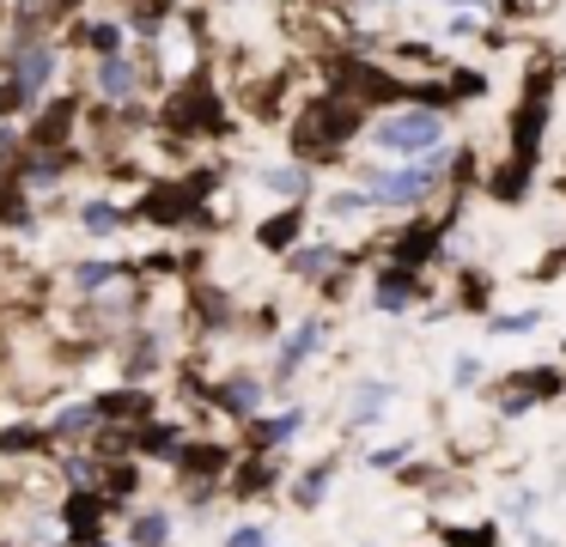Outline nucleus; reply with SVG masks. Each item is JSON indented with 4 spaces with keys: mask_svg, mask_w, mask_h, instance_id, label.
<instances>
[{
    "mask_svg": "<svg viewBox=\"0 0 566 547\" xmlns=\"http://www.w3.org/2000/svg\"><path fill=\"white\" fill-rule=\"evenodd\" d=\"M378 140L390 152H427V146H439V116L432 109H402V116H390L378 128Z\"/></svg>",
    "mask_w": 566,
    "mask_h": 547,
    "instance_id": "obj_1",
    "label": "nucleus"
},
{
    "mask_svg": "<svg viewBox=\"0 0 566 547\" xmlns=\"http://www.w3.org/2000/svg\"><path fill=\"white\" fill-rule=\"evenodd\" d=\"M298 146H329V140H342V134H354L359 128V109H347V104H329V97H323V104H311L305 109V122H298Z\"/></svg>",
    "mask_w": 566,
    "mask_h": 547,
    "instance_id": "obj_2",
    "label": "nucleus"
},
{
    "mask_svg": "<svg viewBox=\"0 0 566 547\" xmlns=\"http://www.w3.org/2000/svg\"><path fill=\"white\" fill-rule=\"evenodd\" d=\"M201 189H208V177H189V189H159L147 201V213L153 219H177V213H189V201H196Z\"/></svg>",
    "mask_w": 566,
    "mask_h": 547,
    "instance_id": "obj_3",
    "label": "nucleus"
},
{
    "mask_svg": "<svg viewBox=\"0 0 566 547\" xmlns=\"http://www.w3.org/2000/svg\"><path fill=\"white\" fill-rule=\"evenodd\" d=\"M171 122L177 128H220V104L213 97H189V104L171 109Z\"/></svg>",
    "mask_w": 566,
    "mask_h": 547,
    "instance_id": "obj_4",
    "label": "nucleus"
},
{
    "mask_svg": "<svg viewBox=\"0 0 566 547\" xmlns=\"http://www.w3.org/2000/svg\"><path fill=\"white\" fill-rule=\"evenodd\" d=\"M427 170H402V177H384L378 182V194H384V201H420V194H427Z\"/></svg>",
    "mask_w": 566,
    "mask_h": 547,
    "instance_id": "obj_5",
    "label": "nucleus"
},
{
    "mask_svg": "<svg viewBox=\"0 0 566 547\" xmlns=\"http://www.w3.org/2000/svg\"><path fill=\"white\" fill-rule=\"evenodd\" d=\"M293 231H298V213H281V219H269V225H262V243H269V250H286V243H293Z\"/></svg>",
    "mask_w": 566,
    "mask_h": 547,
    "instance_id": "obj_6",
    "label": "nucleus"
},
{
    "mask_svg": "<svg viewBox=\"0 0 566 547\" xmlns=\"http://www.w3.org/2000/svg\"><path fill=\"white\" fill-rule=\"evenodd\" d=\"M43 73H50V49H31V55L19 61V85H43Z\"/></svg>",
    "mask_w": 566,
    "mask_h": 547,
    "instance_id": "obj_7",
    "label": "nucleus"
},
{
    "mask_svg": "<svg viewBox=\"0 0 566 547\" xmlns=\"http://www.w3.org/2000/svg\"><path fill=\"white\" fill-rule=\"evenodd\" d=\"M67 116H74V109L67 104H55L50 116H43V128H38V140H62V128H67Z\"/></svg>",
    "mask_w": 566,
    "mask_h": 547,
    "instance_id": "obj_8",
    "label": "nucleus"
},
{
    "mask_svg": "<svg viewBox=\"0 0 566 547\" xmlns=\"http://www.w3.org/2000/svg\"><path fill=\"white\" fill-rule=\"evenodd\" d=\"M98 85H104L111 97H123V92H128V67H123V61H104V80H98Z\"/></svg>",
    "mask_w": 566,
    "mask_h": 547,
    "instance_id": "obj_9",
    "label": "nucleus"
},
{
    "mask_svg": "<svg viewBox=\"0 0 566 547\" xmlns=\"http://www.w3.org/2000/svg\"><path fill=\"white\" fill-rule=\"evenodd\" d=\"M298 425V413H286V420H269V425H256V444H281L286 432Z\"/></svg>",
    "mask_w": 566,
    "mask_h": 547,
    "instance_id": "obj_10",
    "label": "nucleus"
},
{
    "mask_svg": "<svg viewBox=\"0 0 566 547\" xmlns=\"http://www.w3.org/2000/svg\"><path fill=\"white\" fill-rule=\"evenodd\" d=\"M104 413H147V396H111Z\"/></svg>",
    "mask_w": 566,
    "mask_h": 547,
    "instance_id": "obj_11",
    "label": "nucleus"
},
{
    "mask_svg": "<svg viewBox=\"0 0 566 547\" xmlns=\"http://www.w3.org/2000/svg\"><path fill=\"white\" fill-rule=\"evenodd\" d=\"M92 43H98V49H116V43H123V31H116V24H92Z\"/></svg>",
    "mask_w": 566,
    "mask_h": 547,
    "instance_id": "obj_12",
    "label": "nucleus"
},
{
    "mask_svg": "<svg viewBox=\"0 0 566 547\" xmlns=\"http://www.w3.org/2000/svg\"><path fill=\"white\" fill-rule=\"evenodd\" d=\"M92 517H98V505H92V498H80V505H74V529L92 535Z\"/></svg>",
    "mask_w": 566,
    "mask_h": 547,
    "instance_id": "obj_13",
    "label": "nucleus"
},
{
    "mask_svg": "<svg viewBox=\"0 0 566 547\" xmlns=\"http://www.w3.org/2000/svg\"><path fill=\"white\" fill-rule=\"evenodd\" d=\"M184 462H189V469H220V462H226V456H220V450H189V456H184Z\"/></svg>",
    "mask_w": 566,
    "mask_h": 547,
    "instance_id": "obj_14",
    "label": "nucleus"
},
{
    "mask_svg": "<svg viewBox=\"0 0 566 547\" xmlns=\"http://www.w3.org/2000/svg\"><path fill=\"white\" fill-rule=\"evenodd\" d=\"M92 420V408H67L62 413V420H55V425H62V432H80V425H86Z\"/></svg>",
    "mask_w": 566,
    "mask_h": 547,
    "instance_id": "obj_15",
    "label": "nucleus"
},
{
    "mask_svg": "<svg viewBox=\"0 0 566 547\" xmlns=\"http://www.w3.org/2000/svg\"><path fill=\"white\" fill-rule=\"evenodd\" d=\"M140 541H147V547H159V541H165V529H159V517H140Z\"/></svg>",
    "mask_w": 566,
    "mask_h": 547,
    "instance_id": "obj_16",
    "label": "nucleus"
},
{
    "mask_svg": "<svg viewBox=\"0 0 566 547\" xmlns=\"http://www.w3.org/2000/svg\"><path fill=\"white\" fill-rule=\"evenodd\" d=\"M269 189H281V194H293V189H298V177H293V170H274V177H269Z\"/></svg>",
    "mask_w": 566,
    "mask_h": 547,
    "instance_id": "obj_17",
    "label": "nucleus"
},
{
    "mask_svg": "<svg viewBox=\"0 0 566 547\" xmlns=\"http://www.w3.org/2000/svg\"><path fill=\"white\" fill-rule=\"evenodd\" d=\"M0 444H7V450H31V444H38V432H7Z\"/></svg>",
    "mask_w": 566,
    "mask_h": 547,
    "instance_id": "obj_18",
    "label": "nucleus"
},
{
    "mask_svg": "<svg viewBox=\"0 0 566 547\" xmlns=\"http://www.w3.org/2000/svg\"><path fill=\"white\" fill-rule=\"evenodd\" d=\"M232 547H262V535H256V529H238V535H232Z\"/></svg>",
    "mask_w": 566,
    "mask_h": 547,
    "instance_id": "obj_19",
    "label": "nucleus"
}]
</instances>
